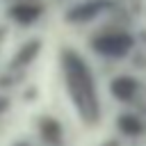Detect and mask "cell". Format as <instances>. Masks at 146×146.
Wrapping results in <instances>:
<instances>
[{
  "label": "cell",
  "instance_id": "cell-1",
  "mask_svg": "<svg viewBox=\"0 0 146 146\" xmlns=\"http://www.w3.org/2000/svg\"><path fill=\"white\" fill-rule=\"evenodd\" d=\"M62 68L66 75L68 94H71L73 105L78 107L80 116L87 123H96V119L100 114V105H98L96 82H94V75H91L87 62L80 55H75L73 50H66L62 55Z\"/></svg>",
  "mask_w": 146,
  "mask_h": 146
},
{
  "label": "cell",
  "instance_id": "cell-2",
  "mask_svg": "<svg viewBox=\"0 0 146 146\" xmlns=\"http://www.w3.org/2000/svg\"><path fill=\"white\" fill-rule=\"evenodd\" d=\"M135 91H137V82H135L132 78H116V80L112 82V94H114V98H119V100H123V103L132 100Z\"/></svg>",
  "mask_w": 146,
  "mask_h": 146
},
{
  "label": "cell",
  "instance_id": "cell-3",
  "mask_svg": "<svg viewBox=\"0 0 146 146\" xmlns=\"http://www.w3.org/2000/svg\"><path fill=\"white\" fill-rule=\"evenodd\" d=\"M41 135H43V139H46V141H50V144H59L62 128H59V123H57V121L46 119V121L41 123Z\"/></svg>",
  "mask_w": 146,
  "mask_h": 146
},
{
  "label": "cell",
  "instance_id": "cell-4",
  "mask_svg": "<svg viewBox=\"0 0 146 146\" xmlns=\"http://www.w3.org/2000/svg\"><path fill=\"white\" fill-rule=\"evenodd\" d=\"M119 128H121V132H125V135H137V132H141V121L137 119V116H132V114H123V116H119Z\"/></svg>",
  "mask_w": 146,
  "mask_h": 146
}]
</instances>
